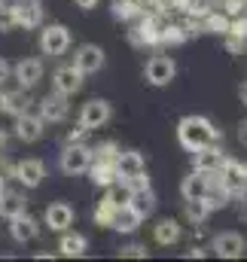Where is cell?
Listing matches in <instances>:
<instances>
[{"mask_svg": "<svg viewBox=\"0 0 247 262\" xmlns=\"http://www.w3.org/2000/svg\"><path fill=\"white\" fill-rule=\"evenodd\" d=\"M177 140H180L183 149L195 152V149H201L208 143H217L220 140V128L208 116H183L177 122Z\"/></svg>", "mask_w": 247, "mask_h": 262, "instance_id": "1", "label": "cell"}, {"mask_svg": "<svg viewBox=\"0 0 247 262\" xmlns=\"http://www.w3.org/2000/svg\"><path fill=\"white\" fill-rule=\"evenodd\" d=\"M110 119H113V107H110V101H104V98H92V101H86L83 110H79V125L86 131L104 128Z\"/></svg>", "mask_w": 247, "mask_h": 262, "instance_id": "2", "label": "cell"}, {"mask_svg": "<svg viewBox=\"0 0 247 262\" xmlns=\"http://www.w3.org/2000/svg\"><path fill=\"white\" fill-rule=\"evenodd\" d=\"M92 149L86 146V143H67L61 152V171L64 174H70V177H76V174H89V168H92Z\"/></svg>", "mask_w": 247, "mask_h": 262, "instance_id": "3", "label": "cell"}, {"mask_svg": "<svg viewBox=\"0 0 247 262\" xmlns=\"http://www.w3.org/2000/svg\"><path fill=\"white\" fill-rule=\"evenodd\" d=\"M70 49V31L64 25H46L40 31V52L49 58H58Z\"/></svg>", "mask_w": 247, "mask_h": 262, "instance_id": "4", "label": "cell"}, {"mask_svg": "<svg viewBox=\"0 0 247 262\" xmlns=\"http://www.w3.org/2000/svg\"><path fill=\"white\" fill-rule=\"evenodd\" d=\"M177 76V64H174V58H168V55H153L147 67H143V79L150 82V85H156V89H162V85H171V79Z\"/></svg>", "mask_w": 247, "mask_h": 262, "instance_id": "5", "label": "cell"}, {"mask_svg": "<svg viewBox=\"0 0 247 262\" xmlns=\"http://www.w3.org/2000/svg\"><path fill=\"white\" fill-rule=\"evenodd\" d=\"M217 180H220V186H223L229 195H244L247 192L244 165H238V162H232V159H226V165L217 171Z\"/></svg>", "mask_w": 247, "mask_h": 262, "instance_id": "6", "label": "cell"}, {"mask_svg": "<svg viewBox=\"0 0 247 262\" xmlns=\"http://www.w3.org/2000/svg\"><path fill=\"white\" fill-rule=\"evenodd\" d=\"M73 67H76L83 76L98 73V70L104 67V49H101L98 43H83V46L73 52Z\"/></svg>", "mask_w": 247, "mask_h": 262, "instance_id": "7", "label": "cell"}, {"mask_svg": "<svg viewBox=\"0 0 247 262\" xmlns=\"http://www.w3.org/2000/svg\"><path fill=\"white\" fill-rule=\"evenodd\" d=\"M12 174H15V180H18L25 189H37V186L43 183V177H46V165H43L40 159H22V162L12 168Z\"/></svg>", "mask_w": 247, "mask_h": 262, "instance_id": "8", "label": "cell"}, {"mask_svg": "<svg viewBox=\"0 0 247 262\" xmlns=\"http://www.w3.org/2000/svg\"><path fill=\"white\" fill-rule=\"evenodd\" d=\"M15 15V28H40L43 25V3L40 0H18L15 6H9Z\"/></svg>", "mask_w": 247, "mask_h": 262, "instance_id": "9", "label": "cell"}, {"mask_svg": "<svg viewBox=\"0 0 247 262\" xmlns=\"http://www.w3.org/2000/svg\"><path fill=\"white\" fill-rule=\"evenodd\" d=\"M79 89H83V73H79L73 64L58 67V70L52 73V92H58V95H64V98H73Z\"/></svg>", "mask_w": 247, "mask_h": 262, "instance_id": "10", "label": "cell"}, {"mask_svg": "<svg viewBox=\"0 0 247 262\" xmlns=\"http://www.w3.org/2000/svg\"><path fill=\"white\" fill-rule=\"evenodd\" d=\"M192 165H195V171L217 174V171L226 165V156L220 152V146H217V143H208V146H201V149H195V152H192Z\"/></svg>", "mask_w": 247, "mask_h": 262, "instance_id": "11", "label": "cell"}, {"mask_svg": "<svg viewBox=\"0 0 247 262\" xmlns=\"http://www.w3.org/2000/svg\"><path fill=\"white\" fill-rule=\"evenodd\" d=\"M211 247H214V253L217 256H223V259H238V256H244V238L238 235V232H220L214 241H211Z\"/></svg>", "mask_w": 247, "mask_h": 262, "instance_id": "12", "label": "cell"}, {"mask_svg": "<svg viewBox=\"0 0 247 262\" xmlns=\"http://www.w3.org/2000/svg\"><path fill=\"white\" fill-rule=\"evenodd\" d=\"M116 174H119V180H131V177L147 174L143 156H140L137 149H122V152H116Z\"/></svg>", "mask_w": 247, "mask_h": 262, "instance_id": "13", "label": "cell"}, {"mask_svg": "<svg viewBox=\"0 0 247 262\" xmlns=\"http://www.w3.org/2000/svg\"><path fill=\"white\" fill-rule=\"evenodd\" d=\"M43 125H46V122H43V116H40V113L34 116V113H28V110H25V113H18V116H15V137H18V140H25V143H34V140H40V137H43Z\"/></svg>", "mask_w": 247, "mask_h": 262, "instance_id": "14", "label": "cell"}, {"mask_svg": "<svg viewBox=\"0 0 247 262\" xmlns=\"http://www.w3.org/2000/svg\"><path fill=\"white\" fill-rule=\"evenodd\" d=\"M67 113H70V104H67V98L58 95V92H52V95H46V98L40 101V116H43V122H64Z\"/></svg>", "mask_w": 247, "mask_h": 262, "instance_id": "15", "label": "cell"}, {"mask_svg": "<svg viewBox=\"0 0 247 262\" xmlns=\"http://www.w3.org/2000/svg\"><path fill=\"white\" fill-rule=\"evenodd\" d=\"M9 235H12L18 244H28V241H34V238L40 235V226H37V220L28 216V210H25V213H18V216L9 220Z\"/></svg>", "mask_w": 247, "mask_h": 262, "instance_id": "16", "label": "cell"}, {"mask_svg": "<svg viewBox=\"0 0 247 262\" xmlns=\"http://www.w3.org/2000/svg\"><path fill=\"white\" fill-rule=\"evenodd\" d=\"M12 76L22 82V89H31V85H37L43 79V61L40 58H22L12 67Z\"/></svg>", "mask_w": 247, "mask_h": 262, "instance_id": "17", "label": "cell"}, {"mask_svg": "<svg viewBox=\"0 0 247 262\" xmlns=\"http://www.w3.org/2000/svg\"><path fill=\"white\" fill-rule=\"evenodd\" d=\"M73 207L70 204H64V201H55V204H49L46 207V226L52 229V232H67L70 226H73Z\"/></svg>", "mask_w": 247, "mask_h": 262, "instance_id": "18", "label": "cell"}, {"mask_svg": "<svg viewBox=\"0 0 247 262\" xmlns=\"http://www.w3.org/2000/svg\"><path fill=\"white\" fill-rule=\"evenodd\" d=\"M214 174H204V171H192L189 177H183L180 183V195L189 201V198H204L208 195V186H211Z\"/></svg>", "mask_w": 247, "mask_h": 262, "instance_id": "19", "label": "cell"}, {"mask_svg": "<svg viewBox=\"0 0 247 262\" xmlns=\"http://www.w3.org/2000/svg\"><path fill=\"white\" fill-rule=\"evenodd\" d=\"M128 207H131L140 220H147V216L156 210V195H153V189H150V186H143V189H131Z\"/></svg>", "mask_w": 247, "mask_h": 262, "instance_id": "20", "label": "cell"}, {"mask_svg": "<svg viewBox=\"0 0 247 262\" xmlns=\"http://www.w3.org/2000/svg\"><path fill=\"white\" fill-rule=\"evenodd\" d=\"M25 210H28V198L22 195V192L3 189V195H0V216H3V220H12V216H18V213H25Z\"/></svg>", "mask_w": 247, "mask_h": 262, "instance_id": "21", "label": "cell"}, {"mask_svg": "<svg viewBox=\"0 0 247 262\" xmlns=\"http://www.w3.org/2000/svg\"><path fill=\"white\" fill-rule=\"evenodd\" d=\"M153 235H156V244H162V247H171V244H177L180 241V223L177 220H159L156 223V229H153Z\"/></svg>", "mask_w": 247, "mask_h": 262, "instance_id": "22", "label": "cell"}, {"mask_svg": "<svg viewBox=\"0 0 247 262\" xmlns=\"http://www.w3.org/2000/svg\"><path fill=\"white\" fill-rule=\"evenodd\" d=\"M58 250H61V256H83V253L89 250V241H86V235H79V232H61Z\"/></svg>", "mask_w": 247, "mask_h": 262, "instance_id": "23", "label": "cell"}, {"mask_svg": "<svg viewBox=\"0 0 247 262\" xmlns=\"http://www.w3.org/2000/svg\"><path fill=\"white\" fill-rule=\"evenodd\" d=\"M89 174H92V180H95L98 186H110V183L119 180V174H116V162H95V159H92Z\"/></svg>", "mask_w": 247, "mask_h": 262, "instance_id": "24", "label": "cell"}, {"mask_svg": "<svg viewBox=\"0 0 247 262\" xmlns=\"http://www.w3.org/2000/svg\"><path fill=\"white\" fill-rule=\"evenodd\" d=\"M143 220L128 207V204H122V207H116V213H113V223H110V229H116V232H134L137 226H140Z\"/></svg>", "mask_w": 247, "mask_h": 262, "instance_id": "25", "label": "cell"}, {"mask_svg": "<svg viewBox=\"0 0 247 262\" xmlns=\"http://www.w3.org/2000/svg\"><path fill=\"white\" fill-rule=\"evenodd\" d=\"M208 213H211V204H208L204 198H189V201H186V216H189L192 223H204Z\"/></svg>", "mask_w": 247, "mask_h": 262, "instance_id": "26", "label": "cell"}, {"mask_svg": "<svg viewBox=\"0 0 247 262\" xmlns=\"http://www.w3.org/2000/svg\"><path fill=\"white\" fill-rule=\"evenodd\" d=\"M113 213H116V207L104 198V201L95 207V223H98V226H110V223H113Z\"/></svg>", "mask_w": 247, "mask_h": 262, "instance_id": "27", "label": "cell"}, {"mask_svg": "<svg viewBox=\"0 0 247 262\" xmlns=\"http://www.w3.org/2000/svg\"><path fill=\"white\" fill-rule=\"evenodd\" d=\"M12 28H15L12 9H9V6H0V34H6V31H12Z\"/></svg>", "mask_w": 247, "mask_h": 262, "instance_id": "28", "label": "cell"}, {"mask_svg": "<svg viewBox=\"0 0 247 262\" xmlns=\"http://www.w3.org/2000/svg\"><path fill=\"white\" fill-rule=\"evenodd\" d=\"M119 256H137V259H143L147 256V247H140V244H128L119 250Z\"/></svg>", "mask_w": 247, "mask_h": 262, "instance_id": "29", "label": "cell"}, {"mask_svg": "<svg viewBox=\"0 0 247 262\" xmlns=\"http://www.w3.org/2000/svg\"><path fill=\"white\" fill-rule=\"evenodd\" d=\"M226 34H235V37H241V40H247V18H238Z\"/></svg>", "mask_w": 247, "mask_h": 262, "instance_id": "30", "label": "cell"}, {"mask_svg": "<svg viewBox=\"0 0 247 262\" xmlns=\"http://www.w3.org/2000/svg\"><path fill=\"white\" fill-rule=\"evenodd\" d=\"M86 134H89V131L83 128V125H76L73 131H67V137H64V140H67V143H83V137H86Z\"/></svg>", "mask_w": 247, "mask_h": 262, "instance_id": "31", "label": "cell"}, {"mask_svg": "<svg viewBox=\"0 0 247 262\" xmlns=\"http://www.w3.org/2000/svg\"><path fill=\"white\" fill-rule=\"evenodd\" d=\"M73 3H76L79 9H95V6H98L101 0H73Z\"/></svg>", "mask_w": 247, "mask_h": 262, "instance_id": "32", "label": "cell"}, {"mask_svg": "<svg viewBox=\"0 0 247 262\" xmlns=\"http://www.w3.org/2000/svg\"><path fill=\"white\" fill-rule=\"evenodd\" d=\"M140 3H143V0H119V6H125L122 12H128V9H137Z\"/></svg>", "mask_w": 247, "mask_h": 262, "instance_id": "33", "label": "cell"}, {"mask_svg": "<svg viewBox=\"0 0 247 262\" xmlns=\"http://www.w3.org/2000/svg\"><path fill=\"white\" fill-rule=\"evenodd\" d=\"M238 140H241V146H247V119L238 125Z\"/></svg>", "mask_w": 247, "mask_h": 262, "instance_id": "34", "label": "cell"}, {"mask_svg": "<svg viewBox=\"0 0 247 262\" xmlns=\"http://www.w3.org/2000/svg\"><path fill=\"white\" fill-rule=\"evenodd\" d=\"M9 73H12V67H9L6 61H3V58H0V82H3V79H6Z\"/></svg>", "mask_w": 247, "mask_h": 262, "instance_id": "35", "label": "cell"}, {"mask_svg": "<svg viewBox=\"0 0 247 262\" xmlns=\"http://www.w3.org/2000/svg\"><path fill=\"white\" fill-rule=\"evenodd\" d=\"M6 143H9V137H6V134H3V131H0V156H3V152H6Z\"/></svg>", "mask_w": 247, "mask_h": 262, "instance_id": "36", "label": "cell"}, {"mask_svg": "<svg viewBox=\"0 0 247 262\" xmlns=\"http://www.w3.org/2000/svg\"><path fill=\"white\" fill-rule=\"evenodd\" d=\"M238 98H241V104H244V107H247V82H244V85H241V89H238Z\"/></svg>", "mask_w": 247, "mask_h": 262, "instance_id": "37", "label": "cell"}, {"mask_svg": "<svg viewBox=\"0 0 247 262\" xmlns=\"http://www.w3.org/2000/svg\"><path fill=\"white\" fill-rule=\"evenodd\" d=\"M3 110H6V95L0 92V113H3Z\"/></svg>", "mask_w": 247, "mask_h": 262, "instance_id": "38", "label": "cell"}, {"mask_svg": "<svg viewBox=\"0 0 247 262\" xmlns=\"http://www.w3.org/2000/svg\"><path fill=\"white\" fill-rule=\"evenodd\" d=\"M3 189H6V186H3V177H0V195H3Z\"/></svg>", "mask_w": 247, "mask_h": 262, "instance_id": "39", "label": "cell"}, {"mask_svg": "<svg viewBox=\"0 0 247 262\" xmlns=\"http://www.w3.org/2000/svg\"><path fill=\"white\" fill-rule=\"evenodd\" d=\"M3 3H6V0H0V6H3Z\"/></svg>", "mask_w": 247, "mask_h": 262, "instance_id": "40", "label": "cell"}, {"mask_svg": "<svg viewBox=\"0 0 247 262\" xmlns=\"http://www.w3.org/2000/svg\"><path fill=\"white\" fill-rule=\"evenodd\" d=\"M244 174H247V165H244Z\"/></svg>", "mask_w": 247, "mask_h": 262, "instance_id": "41", "label": "cell"}]
</instances>
